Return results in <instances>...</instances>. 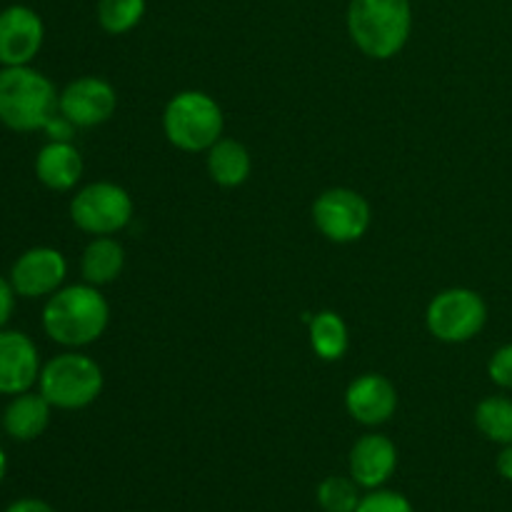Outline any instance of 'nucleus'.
Returning <instances> with one entry per match:
<instances>
[{"label":"nucleus","instance_id":"nucleus-1","mask_svg":"<svg viewBox=\"0 0 512 512\" xmlns=\"http://www.w3.org/2000/svg\"><path fill=\"white\" fill-rule=\"evenodd\" d=\"M110 320L108 300L90 283L55 290L43 308V328L65 348H83L105 333Z\"/></svg>","mask_w":512,"mask_h":512},{"label":"nucleus","instance_id":"nucleus-2","mask_svg":"<svg viewBox=\"0 0 512 512\" xmlns=\"http://www.w3.org/2000/svg\"><path fill=\"white\" fill-rule=\"evenodd\" d=\"M413 30L410 0H350V40L368 58L390 60L405 48Z\"/></svg>","mask_w":512,"mask_h":512},{"label":"nucleus","instance_id":"nucleus-3","mask_svg":"<svg viewBox=\"0 0 512 512\" xmlns=\"http://www.w3.org/2000/svg\"><path fill=\"white\" fill-rule=\"evenodd\" d=\"M53 83L28 65L0 70V123L10 130H40L58 110Z\"/></svg>","mask_w":512,"mask_h":512},{"label":"nucleus","instance_id":"nucleus-4","mask_svg":"<svg viewBox=\"0 0 512 512\" xmlns=\"http://www.w3.org/2000/svg\"><path fill=\"white\" fill-rule=\"evenodd\" d=\"M165 138L185 153L210 150L223 135V110L200 90H183L173 95L163 113Z\"/></svg>","mask_w":512,"mask_h":512},{"label":"nucleus","instance_id":"nucleus-5","mask_svg":"<svg viewBox=\"0 0 512 512\" xmlns=\"http://www.w3.org/2000/svg\"><path fill=\"white\" fill-rule=\"evenodd\" d=\"M40 395L53 408H88L103 390V370L93 358L80 353H65L50 360L40 370Z\"/></svg>","mask_w":512,"mask_h":512},{"label":"nucleus","instance_id":"nucleus-6","mask_svg":"<svg viewBox=\"0 0 512 512\" xmlns=\"http://www.w3.org/2000/svg\"><path fill=\"white\" fill-rule=\"evenodd\" d=\"M488 305L475 290L450 288L435 295L425 313L428 330L443 343H468L483 330Z\"/></svg>","mask_w":512,"mask_h":512},{"label":"nucleus","instance_id":"nucleus-7","mask_svg":"<svg viewBox=\"0 0 512 512\" xmlns=\"http://www.w3.org/2000/svg\"><path fill=\"white\" fill-rule=\"evenodd\" d=\"M70 218L90 235H113L133 218V198L115 183L85 185L70 200Z\"/></svg>","mask_w":512,"mask_h":512},{"label":"nucleus","instance_id":"nucleus-8","mask_svg":"<svg viewBox=\"0 0 512 512\" xmlns=\"http://www.w3.org/2000/svg\"><path fill=\"white\" fill-rule=\"evenodd\" d=\"M313 223L330 243H355L370 228V205L350 188H330L313 203Z\"/></svg>","mask_w":512,"mask_h":512},{"label":"nucleus","instance_id":"nucleus-9","mask_svg":"<svg viewBox=\"0 0 512 512\" xmlns=\"http://www.w3.org/2000/svg\"><path fill=\"white\" fill-rule=\"evenodd\" d=\"M115 108H118L115 88L108 80L93 78V75L65 85L58 98L60 115H65L75 128H93V125L105 123L113 118Z\"/></svg>","mask_w":512,"mask_h":512},{"label":"nucleus","instance_id":"nucleus-10","mask_svg":"<svg viewBox=\"0 0 512 512\" xmlns=\"http://www.w3.org/2000/svg\"><path fill=\"white\" fill-rule=\"evenodd\" d=\"M43 20L28 5H10L0 13V65H28L43 45Z\"/></svg>","mask_w":512,"mask_h":512},{"label":"nucleus","instance_id":"nucleus-11","mask_svg":"<svg viewBox=\"0 0 512 512\" xmlns=\"http://www.w3.org/2000/svg\"><path fill=\"white\" fill-rule=\"evenodd\" d=\"M65 273H68V265L60 250L33 248L15 260L10 285L23 298H43L60 288Z\"/></svg>","mask_w":512,"mask_h":512},{"label":"nucleus","instance_id":"nucleus-12","mask_svg":"<svg viewBox=\"0 0 512 512\" xmlns=\"http://www.w3.org/2000/svg\"><path fill=\"white\" fill-rule=\"evenodd\" d=\"M345 408H348L350 418L358 420L360 425L375 428V425L388 423L395 415V410H398V390L385 375L365 373L348 385Z\"/></svg>","mask_w":512,"mask_h":512},{"label":"nucleus","instance_id":"nucleus-13","mask_svg":"<svg viewBox=\"0 0 512 512\" xmlns=\"http://www.w3.org/2000/svg\"><path fill=\"white\" fill-rule=\"evenodd\" d=\"M350 478L365 490H378L398 470V448L388 435L370 433L355 440L348 455Z\"/></svg>","mask_w":512,"mask_h":512},{"label":"nucleus","instance_id":"nucleus-14","mask_svg":"<svg viewBox=\"0 0 512 512\" xmlns=\"http://www.w3.org/2000/svg\"><path fill=\"white\" fill-rule=\"evenodd\" d=\"M40 378L38 348L18 330H0V393H28Z\"/></svg>","mask_w":512,"mask_h":512},{"label":"nucleus","instance_id":"nucleus-15","mask_svg":"<svg viewBox=\"0 0 512 512\" xmlns=\"http://www.w3.org/2000/svg\"><path fill=\"white\" fill-rule=\"evenodd\" d=\"M35 175L45 188L70 190L83 175V158L75 145L53 140L35 158Z\"/></svg>","mask_w":512,"mask_h":512},{"label":"nucleus","instance_id":"nucleus-16","mask_svg":"<svg viewBox=\"0 0 512 512\" xmlns=\"http://www.w3.org/2000/svg\"><path fill=\"white\" fill-rule=\"evenodd\" d=\"M50 423V403L43 395L20 393L3 413V428L13 440L28 443L40 438Z\"/></svg>","mask_w":512,"mask_h":512},{"label":"nucleus","instance_id":"nucleus-17","mask_svg":"<svg viewBox=\"0 0 512 512\" xmlns=\"http://www.w3.org/2000/svg\"><path fill=\"white\" fill-rule=\"evenodd\" d=\"M253 160L248 148L233 138H220L208 150V175L220 188H238L250 178Z\"/></svg>","mask_w":512,"mask_h":512},{"label":"nucleus","instance_id":"nucleus-18","mask_svg":"<svg viewBox=\"0 0 512 512\" xmlns=\"http://www.w3.org/2000/svg\"><path fill=\"white\" fill-rule=\"evenodd\" d=\"M125 265V250L118 240L108 238V235H100L95 238L88 248L83 250V260H80V270H83L85 283L95 285H108L113 283L120 275Z\"/></svg>","mask_w":512,"mask_h":512},{"label":"nucleus","instance_id":"nucleus-19","mask_svg":"<svg viewBox=\"0 0 512 512\" xmlns=\"http://www.w3.org/2000/svg\"><path fill=\"white\" fill-rule=\"evenodd\" d=\"M348 325L333 310H323V313L310 318V348L325 363L340 360L348 350Z\"/></svg>","mask_w":512,"mask_h":512},{"label":"nucleus","instance_id":"nucleus-20","mask_svg":"<svg viewBox=\"0 0 512 512\" xmlns=\"http://www.w3.org/2000/svg\"><path fill=\"white\" fill-rule=\"evenodd\" d=\"M475 425L490 443L512 445V400L505 395L480 400L475 408Z\"/></svg>","mask_w":512,"mask_h":512},{"label":"nucleus","instance_id":"nucleus-21","mask_svg":"<svg viewBox=\"0 0 512 512\" xmlns=\"http://www.w3.org/2000/svg\"><path fill=\"white\" fill-rule=\"evenodd\" d=\"M98 23L105 33H130L145 15V0H98Z\"/></svg>","mask_w":512,"mask_h":512},{"label":"nucleus","instance_id":"nucleus-22","mask_svg":"<svg viewBox=\"0 0 512 512\" xmlns=\"http://www.w3.org/2000/svg\"><path fill=\"white\" fill-rule=\"evenodd\" d=\"M315 498H318V505L323 512H355L363 495H360V485L353 478L328 475L318 485V490H315Z\"/></svg>","mask_w":512,"mask_h":512},{"label":"nucleus","instance_id":"nucleus-23","mask_svg":"<svg viewBox=\"0 0 512 512\" xmlns=\"http://www.w3.org/2000/svg\"><path fill=\"white\" fill-rule=\"evenodd\" d=\"M355 512H415L410 500L405 495L395 493V490H370Z\"/></svg>","mask_w":512,"mask_h":512},{"label":"nucleus","instance_id":"nucleus-24","mask_svg":"<svg viewBox=\"0 0 512 512\" xmlns=\"http://www.w3.org/2000/svg\"><path fill=\"white\" fill-rule=\"evenodd\" d=\"M488 375L498 388L512 390V343L503 345L490 355Z\"/></svg>","mask_w":512,"mask_h":512},{"label":"nucleus","instance_id":"nucleus-25","mask_svg":"<svg viewBox=\"0 0 512 512\" xmlns=\"http://www.w3.org/2000/svg\"><path fill=\"white\" fill-rule=\"evenodd\" d=\"M73 128L75 125L70 123L65 115H53V118H50V123L45 125V130H48L50 138L63 140V143H70V138H73Z\"/></svg>","mask_w":512,"mask_h":512},{"label":"nucleus","instance_id":"nucleus-26","mask_svg":"<svg viewBox=\"0 0 512 512\" xmlns=\"http://www.w3.org/2000/svg\"><path fill=\"white\" fill-rule=\"evenodd\" d=\"M5 512H55L53 505H48L45 500H38V498H23V500H15V503H10Z\"/></svg>","mask_w":512,"mask_h":512},{"label":"nucleus","instance_id":"nucleus-27","mask_svg":"<svg viewBox=\"0 0 512 512\" xmlns=\"http://www.w3.org/2000/svg\"><path fill=\"white\" fill-rule=\"evenodd\" d=\"M10 313H13V285L0 278V328L8 323Z\"/></svg>","mask_w":512,"mask_h":512},{"label":"nucleus","instance_id":"nucleus-28","mask_svg":"<svg viewBox=\"0 0 512 512\" xmlns=\"http://www.w3.org/2000/svg\"><path fill=\"white\" fill-rule=\"evenodd\" d=\"M495 465H498V473L512 483V445H503V450L498 453V463Z\"/></svg>","mask_w":512,"mask_h":512},{"label":"nucleus","instance_id":"nucleus-29","mask_svg":"<svg viewBox=\"0 0 512 512\" xmlns=\"http://www.w3.org/2000/svg\"><path fill=\"white\" fill-rule=\"evenodd\" d=\"M5 473H8V458H5L3 448H0V483H3Z\"/></svg>","mask_w":512,"mask_h":512}]
</instances>
